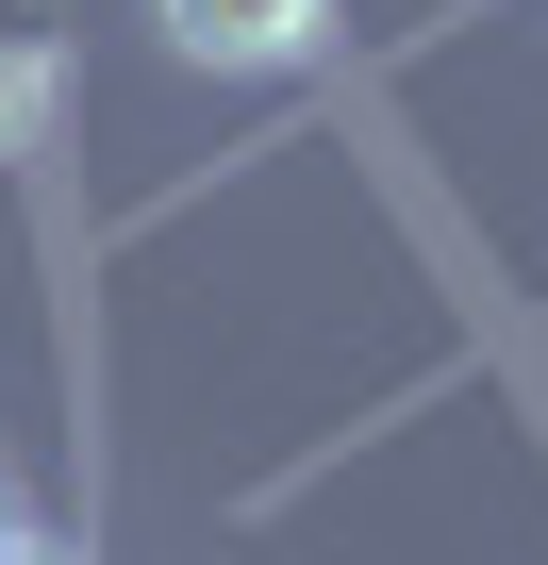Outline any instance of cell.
I'll return each mask as SVG.
<instances>
[{"instance_id": "cell-3", "label": "cell", "mask_w": 548, "mask_h": 565, "mask_svg": "<svg viewBox=\"0 0 548 565\" xmlns=\"http://www.w3.org/2000/svg\"><path fill=\"white\" fill-rule=\"evenodd\" d=\"M18 548H34V515H18V466H0V565H18Z\"/></svg>"}, {"instance_id": "cell-2", "label": "cell", "mask_w": 548, "mask_h": 565, "mask_svg": "<svg viewBox=\"0 0 548 565\" xmlns=\"http://www.w3.org/2000/svg\"><path fill=\"white\" fill-rule=\"evenodd\" d=\"M51 84H67V67H51V34H0V167L51 134Z\"/></svg>"}, {"instance_id": "cell-1", "label": "cell", "mask_w": 548, "mask_h": 565, "mask_svg": "<svg viewBox=\"0 0 548 565\" xmlns=\"http://www.w3.org/2000/svg\"><path fill=\"white\" fill-rule=\"evenodd\" d=\"M150 18H166V51H183V67L266 84V67H300V51L333 34V0H150Z\"/></svg>"}]
</instances>
